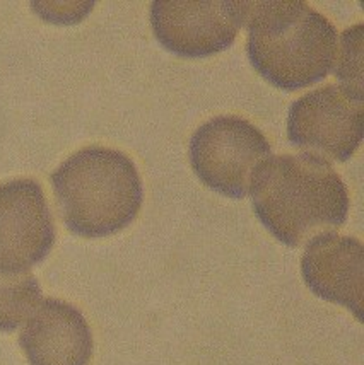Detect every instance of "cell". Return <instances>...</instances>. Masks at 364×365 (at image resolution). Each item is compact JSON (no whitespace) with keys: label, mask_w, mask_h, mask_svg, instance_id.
Instances as JSON below:
<instances>
[{"label":"cell","mask_w":364,"mask_h":365,"mask_svg":"<svg viewBox=\"0 0 364 365\" xmlns=\"http://www.w3.org/2000/svg\"><path fill=\"white\" fill-rule=\"evenodd\" d=\"M250 193L263 227L289 247L308 245L348 220V188L332 164L316 154L263 160L251 178Z\"/></svg>","instance_id":"1"},{"label":"cell","mask_w":364,"mask_h":365,"mask_svg":"<svg viewBox=\"0 0 364 365\" xmlns=\"http://www.w3.org/2000/svg\"><path fill=\"white\" fill-rule=\"evenodd\" d=\"M250 63L277 89L294 93L328 76L335 62V26L306 2H243Z\"/></svg>","instance_id":"2"},{"label":"cell","mask_w":364,"mask_h":365,"mask_svg":"<svg viewBox=\"0 0 364 365\" xmlns=\"http://www.w3.org/2000/svg\"><path fill=\"white\" fill-rule=\"evenodd\" d=\"M60 214L69 230L96 239L120 232L136 220L144 200L133 160L108 147H84L51 175Z\"/></svg>","instance_id":"3"},{"label":"cell","mask_w":364,"mask_h":365,"mask_svg":"<svg viewBox=\"0 0 364 365\" xmlns=\"http://www.w3.org/2000/svg\"><path fill=\"white\" fill-rule=\"evenodd\" d=\"M272 147L248 120L235 115L216 116L201 125L190 138L188 155L195 175L207 188L228 198L241 200Z\"/></svg>","instance_id":"4"},{"label":"cell","mask_w":364,"mask_h":365,"mask_svg":"<svg viewBox=\"0 0 364 365\" xmlns=\"http://www.w3.org/2000/svg\"><path fill=\"white\" fill-rule=\"evenodd\" d=\"M363 135L364 104L340 86L311 91L289 108V142L311 154L318 152L337 163H348L361 145Z\"/></svg>","instance_id":"5"},{"label":"cell","mask_w":364,"mask_h":365,"mask_svg":"<svg viewBox=\"0 0 364 365\" xmlns=\"http://www.w3.org/2000/svg\"><path fill=\"white\" fill-rule=\"evenodd\" d=\"M151 26L173 55L206 58L233 46L243 28V2L156 0L151 4Z\"/></svg>","instance_id":"6"},{"label":"cell","mask_w":364,"mask_h":365,"mask_svg":"<svg viewBox=\"0 0 364 365\" xmlns=\"http://www.w3.org/2000/svg\"><path fill=\"white\" fill-rule=\"evenodd\" d=\"M55 245V224L41 185L12 180L0 185V270L29 272Z\"/></svg>","instance_id":"7"},{"label":"cell","mask_w":364,"mask_h":365,"mask_svg":"<svg viewBox=\"0 0 364 365\" xmlns=\"http://www.w3.org/2000/svg\"><path fill=\"white\" fill-rule=\"evenodd\" d=\"M301 273L315 295L363 319L364 251L359 239L332 232L315 237L303 253Z\"/></svg>","instance_id":"8"},{"label":"cell","mask_w":364,"mask_h":365,"mask_svg":"<svg viewBox=\"0 0 364 365\" xmlns=\"http://www.w3.org/2000/svg\"><path fill=\"white\" fill-rule=\"evenodd\" d=\"M31 365H88L93 357V333L72 304L45 299L36 306L19 336Z\"/></svg>","instance_id":"9"},{"label":"cell","mask_w":364,"mask_h":365,"mask_svg":"<svg viewBox=\"0 0 364 365\" xmlns=\"http://www.w3.org/2000/svg\"><path fill=\"white\" fill-rule=\"evenodd\" d=\"M41 302V287L31 272L0 270V331H14Z\"/></svg>","instance_id":"10"},{"label":"cell","mask_w":364,"mask_h":365,"mask_svg":"<svg viewBox=\"0 0 364 365\" xmlns=\"http://www.w3.org/2000/svg\"><path fill=\"white\" fill-rule=\"evenodd\" d=\"M363 51H364V26L359 23L342 33L337 41L335 62L333 73L340 81V88L350 98L361 101L364 99L363 91Z\"/></svg>","instance_id":"11"},{"label":"cell","mask_w":364,"mask_h":365,"mask_svg":"<svg viewBox=\"0 0 364 365\" xmlns=\"http://www.w3.org/2000/svg\"><path fill=\"white\" fill-rule=\"evenodd\" d=\"M31 7L45 21L57 24H69L65 16H72V19L81 21L89 14L94 7L93 2H33Z\"/></svg>","instance_id":"12"}]
</instances>
